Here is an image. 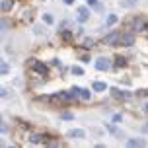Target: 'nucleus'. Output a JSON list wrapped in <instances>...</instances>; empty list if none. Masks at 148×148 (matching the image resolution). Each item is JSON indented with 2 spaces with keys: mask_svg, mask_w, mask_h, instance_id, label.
<instances>
[{
  "mask_svg": "<svg viewBox=\"0 0 148 148\" xmlns=\"http://www.w3.org/2000/svg\"><path fill=\"white\" fill-rule=\"evenodd\" d=\"M103 45H109V47H115V45H121V33L119 31H113L109 35L103 37Z\"/></svg>",
  "mask_w": 148,
  "mask_h": 148,
  "instance_id": "1",
  "label": "nucleus"
},
{
  "mask_svg": "<svg viewBox=\"0 0 148 148\" xmlns=\"http://www.w3.org/2000/svg\"><path fill=\"white\" fill-rule=\"evenodd\" d=\"M129 29H133V31H142V29H146V20H144V18H134L133 22L129 23Z\"/></svg>",
  "mask_w": 148,
  "mask_h": 148,
  "instance_id": "2",
  "label": "nucleus"
},
{
  "mask_svg": "<svg viewBox=\"0 0 148 148\" xmlns=\"http://www.w3.org/2000/svg\"><path fill=\"white\" fill-rule=\"evenodd\" d=\"M31 68H33L37 74H43V76H47V66H45L43 62H39L37 59H31Z\"/></svg>",
  "mask_w": 148,
  "mask_h": 148,
  "instance_id": "3",
  "label": "nucleus"
},
{
  "mask_svg": "<svg viewBox=\"0 0 148 148\" xmlns=\"http://www.w3.org/2000/svg\"><path fill=\"white\" fill-rule=\"evenodd\" d=\"M88 18H90V10H88V8H86V6L78 8V22L84 23V22H88Z\"/></svg>",
  "mask_w": 148,
  "mask_h": 148,
  "instance_id": "4",
  "label": "nucleus"
},
{
  "mask_svg": "<svg viewBox=\"0 0 148 148\" xmlns=\"http://www.w3.org/2000/svg\"><path fill=\"white\" fill-rule=\"evenodd\" d=\"M109 66H111V62H109V59H97L96 60V68L97 70H109Z\"/></svg>",
  "mask_w": 148,
  "mask_h": 148,
  "instance_id": "5",
  "label": "nucleus"
},
{
  "mask_svg": "<svg viewBox=\"0 0 148 148\" xmlns=\"http://www.w3.org/2000/svg\"><path fill=\"white\" fill-rule=\"evenodd\" d=\"M133 43H134V35H133V33H123V35H121V45L131 47Z\"/></svg>",
  "mask_w": 148,
  "mask_h": 148,
  "instance_id": "6",
  "label": "nucleus"
},
{
  "mask_svg": "<svg viewBox=\"0 0 148 148\" xmlns=\"http://www.w3.org/2000/svg\"><path fill=\"white\" fill-rule=\"evenodd\" d=\"M72 90H74V94L80 96L82 99H90V97H92V92H90V90H84V88H72Z\"/></svg>",
  "mask_w": 148,
  "mask_h": 148,
  "instance_id": "7",
  "label": "nucleus"
},
{
  "mask_svg": "<svg viewBox=\"0 0 148 148\" xmlns=\"http://www.w3.org/2000/svg\"><path fill=\"white\" fill-rule=\"evenodd\" d=\"M68 136H70V138H78V140H80V138H84V136H86V133H84L82 129H70V131H68Z\"/></svg>",
  "mask_w": 148,
  "mask_h": 148,
  "instance_id": "8",
  "label": "nucleus"
},
{
  "mask_svg": "<svg viewBox=\"0 0 148 148\" xmlns=\"http://www.w3.org/2000/svg\"><path fill=\"white\" fill-rule=\"evenodd\" d=\"M111 94H113V97H117V99H127L129 97L127 92H121L119 88H111Z\"/></svg>",
  "mask_w": 148,
  "mask_h": 148,
  "instance_id": "9",
  "label": "nucleus"
},
{
  "mask_svg": "<svg viewBox=\"0 0 148 148\" xmlns=\"http://www.w3.org/2000/svg\"><path fill=\"white\" fill-rule=\"evenodd\" d=\"M45 138H47L45 134H31V138H29V140L33 142V144H41V142H45Z\"/></svg>",
  "mask_w": 148,
  "mask_h": 148,
  "instance_id": "10",
  "label": "nucleus"
},
{
  "mask_svg": "<svg viewBox=\"0 0 148 148\" xmlns=\"http://www.w3.org/2000/svg\"><path fill=\"white\" fill-rule=\"evenodd\" d=\"M14 6V0H2V12H10Z\"/></svg>",
  "mask_w": 148,
  "mask_h": 148,
  "instance_id": "11",
  "label": "nucleus"
},
{
  "mask_svg": "<svg viewBox=\"0 0 148 148\" xmlns=\"http://www.w3.org/2000/svg\"><path fill=\"white\" fill-rule=\"evenodd\" d=\"M127 146H144V140H136V138H129Z\"/></svg>",
  "mask_w": 148,
  "mask_h": 148,
  "instance_id": "12",
  "label": "nucleus"
},
{
  "mask_svg": "<svg viewBox=\"0 0 148 148\" xmlns=\"http://www.w3.org/2000/svg\"><path fill=\"white\" fill-rule=\"evenodd\" d=\"M94 90L96 92H103V90H107V86H105V82H94Z\"/></svg>",
  "mask_w": 148,
  "mask_h": 148,
  "instance_id": "13",
  "label": "nucleus"
},
{
  "mask_svg": "<svg viewBox=\"0 0 148 148\" xmlns=\"http://www.w3.org/2000/svg\"><path fill=\"white\" fill-rule=\"evenodd\" d=\"M136 4V0H121V6H125V8H131Z\"/></svg>",
  "mask_w": 148,
  "mask_h": 148,
  "instance_id": "14",
  "label": "nucleus"
},
{
  "mask_svg": "<svg viewBox=\"0 0 148 148\" xmlns=\"http://www.w3.org/2000/svg\"><path fill=\"white\" fill-rule=\"evenodd\" d=\"M113 23H117V16L115 14H111L109 18H107V25H113Z\"/></svg>",
  "mask_w": 148,
  "mask_h": 148,
  "instance_id": "15",
  "label": "nucleus"
},
{
  "mask_svg": "<svg viewBox=\"0 0 148 148\" xmlns=\"http://www.w3.org/2000/svg\"><path fill=\"white\" fill-rule=\"evenodd\" d=\"M115 64H117V66H125V64H127V60L123 59V57H117V59H115Z\"/></svg>",
  "mask_w": 148,
  "mask_h": 148,
  "instance_id": "16",
  "label": "nucleus"
},
{
  "mask_svg": "<svg viewBox=\"0 0 148 148\" xmlns=\"http://www.w3.org/2000/svg\"><path fill=\"white\" fill-rule=\"evenodd\" d=\"M62 39L64 41H70L72 39V31H62Z\"/></svg>",
  "mask_w": 148,
  "mask_h": 148,
  "instance_id": "17",
  "label": "nucleus"
},
{
  "mask_svg": "<svg viewBox=\"0 0 148 148\" xmlns=\"http://www.w3.org/2000/svg\"><path fill=\"white\" fill-rule=\"evenodd\" d=\"M84 47H94V39H92V37H88V39H84Z\"/></svg>",
  "mask_w": 148,
  "mask_h": 148,
  "instance_id": "18",
  "label": "nucleus"
},
{
  "mask_svg": "<svg viewBox=\"0 0 148 148\" xmlns=\"http://www.w3.org/2000/svg\"><path fill=\"white\" fill-rule=\"evenodd\" d=\"M43 20H45L47 23H53V22H55V18H53L51 14H45V16H43Z\"/></svg>",
  "mask_w": 148,
  "mask_h": 148,
  "instance_id": "19",
  "label": "nucleus"
},
{
  "mask_svg": "<svg viewBox=\"0 0 148 148\" xmlns=\"http://www.w3.org/2000/svg\"><path fill=\"white\" fill-rule=\"evenodd\" d=\"M72 74H78V76H80V74H84V70H82L80 66H72Z\"/></svg>",
  "mask_w": 148,
  "mask_h": 148,
  "instance_id": "20",
  "label": "nucleus"
},
{
  "mask_svg": "<svg viewBox=\"0 0 148 148\" xmlns=\"http://www.w3.org/2000/svg\"><path fill=\"white\" fill-rule=\"evenodd\" d=\"M60 117H62V119H74V115H72V113H68V111H64V113H60Z\"/></svg>",
  "mask_w": 148,
  "mask_h": 148,
  "instance_id": "21",
  "label": "nucleus"
},
{
  "mask_svg": "<svg viewBox=\"0 0 148 148\" xmlns=\"http://www.w3.org/2000/svg\"><path fill=\"white\" fill-rule=\"evenodd\" d=\"M113 121H115V123L123 121V115H121V113H115V115H113Z\"/></svg>",
  "mask_w": 148,
  "mask_h": 148,
  "instance_id": "22",
  "label": "nucleus"
},
{
  "mask_svg": "<svg viewBox=\"0 0 148 148\" xmlns=\"http://www.w3.org/2000/svg\"><path fill=\"white\" fill-rule=\"evenodd\" d=\"M8 27H10V22L8 20H2V31H6Z\"/></svg>",
  "mask_w": 148,
  "mask_h": 148,
  "instance_id": "23",
  "label": "nucleus"
},
{
  "mask_svg": "<svg viewBox=\"0 0 148 148\" xmlns=\"http://www.w3.org/2000/svg\"><path fill=\"white\" fill-rule=\"evenodd\" d=\"M0 70H2V74H8V70H10V68H8L6 62H2V68H0Z\"/></svg>",
  "mask_w": 148,
  "mask_h": 148,
  "instance_id": "24",
  "label": "nucleus"
},
{
  "mask_svg": "<svg viewBox=\"0 0 148 148\" xmlns=\"http://www.w3.org/2000/svg\"><path fill=\"white\" fill-rule=\"evenodd\" d=\"M142 133L148 134V123H144V125H142Z\"/></svg>",
  "mask_w": 148,
  "mask_h": 148,
  "instance_id": "25",
  "label": "nucleus"
},
{
  "mask_svg": "<svg viewBox=\"0 0 148 148\" xmlns=\"http://www.w3.org/2000/svg\"><path fill=\"white\" fill-rule=\"evenodd\" d=\"M88 4H90V6H96V4H97V0H88Z\"/></svg>",
  "mask_w": 148,
  "mask_h": 148,
  "instance_id": "26",
  "label": "nucleus"
},
{
  "mask_svg": "<svg viewBox=\"0 0 148 148\" xmlns=\"http://www.w3.org/2000/svg\"><path fill=\"white\" fill-rule=\"evenodd\" d=\"M64 4H74V0H64Z\"/></svg>",
  "mask_w": 148,
  "mask_h": 148,
  "instance_id": "27",
  "label": "nucleus"
},
{
  "mask_svg": "<svg viewBox=\"0 0 148 148\" xmlns=\"http://www.w3.org/2000/svg\"><path fill=\"white\" fill-rule=\"evenodd\" d=\"M144 111H146V113H148V103H146V105H144Z\"/></svg>",
  "mask_w": 148,
  "mask_h": 148,
  "instance_id": "28",
  "label": "nucleus"
}]
</instances>
